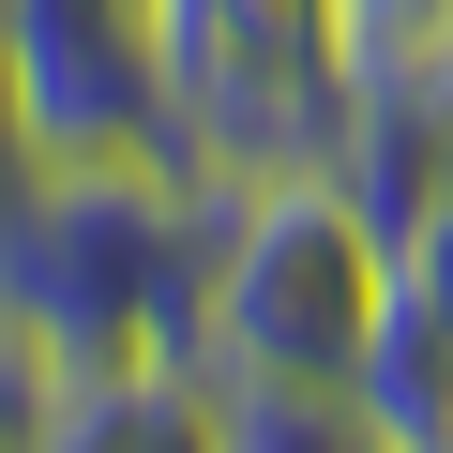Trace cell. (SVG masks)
<instances>
[{"instance_id": "1", "label": "cell", "mask_w": 453, "mask_h": 453, "mask_svg": "<svg viewBox=\"0 0 453 453\" xmlns=\"http://www.w3.org/2000/svg\"><path fill=\"white\" fill-rule=\"evenodd\" d=\"M196 257H211V181H181V166H46L16 242H0V318L61 378L181 363Z\"/></svg>"}, {"instance_id": "2", "label": "cell", "mask_w": 453, "mask_h": 453, "mask_svg": "<svg viewBox=\"0 0 453 453\" xmlns=\"http://www.w3.org/2000/svg\"><path fill=\"white\" fill-rule=\"evenodd\" d=\"M393 288V242L363 226L348 181H242L211 196V257H196V378H363V318Z\"/></svg>"}, {"instance_id": "3", "label": "cell", "mask_w": 453, "mask_h": 453, "mask_svg": "<svg viewBox=\"0 0 453 453\" xmlns=\"http://www.w3.org/2000/svg\"><path fill=\"white\" fill-rule=\"evenodd\" d=\"M31 453H211V393L196 363H106V378H61Z\"/></svg>"}, {"instance_id": "4", "label": "cell", "mask_w": 453, "mask_h": 453, "mask_svg": "<svg viewBox=\"0 0 453 453\" xmlns=\"http://www.w3.org/2000/svg\"><path fill=\"white\" fill-rule=\"evenodd\" d=\"M196 393H211V453H393L363 393H318V378H196Z\"/></svg>"}, {"instance_id": "5", "label": "cell", "mask_w": 453, "mask_h": 453, "mask_svg": "<svg viewBox=\"0 0 453 453\" xmlns=\"http://www.w3.org/2000/svg\"><path fill=\"white\" fill-rule=\"evenodd\" d=\"M31 181H46V151H31V121H16V76H0V242H16V211H31Z\"/></svg>"}, {"instance_id": "6", "label": "cell", "mask_w": 453, "mask_h": 453, "mask_svg": "<svg viewBox=\"0 0 453 453\" xmlns=\"http://www.w3.org/2000/svg\"><path fill=\"white\" fill-rule=\"evenodd\" d=\"M0 348H16V318H0Z\"/></svg>"}, {"instance_id": "7", "label": "cell", "mask_w": 453, "mask_h": 453, "mask_svg": "<svg viewBox=\"0 0 453 453\" xmlns=\"http://www.w3.org/2000/svg\"><path fill=\"white\" fill-rule=\"evenodd\" d=\"M438 61H453V46H438Z\"/></svg>"}]
</instances>
